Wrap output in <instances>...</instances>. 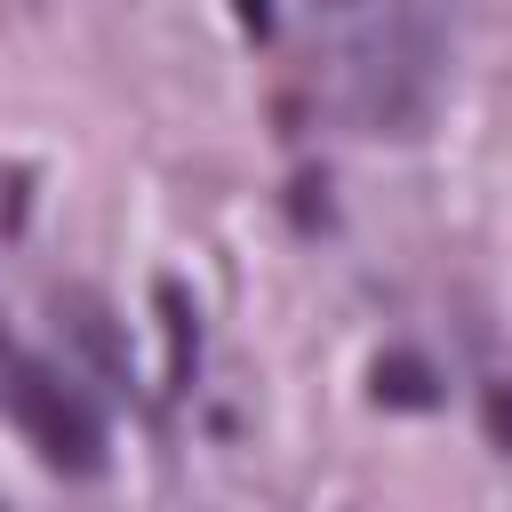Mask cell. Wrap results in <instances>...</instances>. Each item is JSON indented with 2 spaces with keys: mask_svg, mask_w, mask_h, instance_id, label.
<instances>
[{
  "mask_svg": "<svg viewBox=\"0 0 512 512\" xmlns=\"http://www.w3.org/2000/svg\"><path fill=\"white\" fill-rule=\"evenodd\" d=\"M240 24L264 40V32H272V0H240Z\"/></svg>",
  "mask_w": 512,
  "mask_h": 512,
  "instance_id": "52a82bcc",
  "label": "cell"
},
{
  "mask_svg": "<svg viewBox=\"0 0 512 512\" xmlns=\"http://www.w3.org/2000/svg\"><path fill=\"white\" fill-rule=\"evenodd\" d=\"M448 48H456V40H440L432 24L384 8V16L360 32V48H352V120H360V136H392V144L424 136L432 112H440Z\"/></svg>",
  "mask_w": 512,
  "mask_h": 512,
  "instance_id": "6da1fadb",
  "label": "cell"
},
{
  "mask_svg": "<svg viewBox=\"0 0 512 512\" xmlns=\"http://www.w3.org/2000/svg\"><path fill=\"white\" fill-rule=\"evenodd\" d=\"M0 400H8V416L24 424V440L40 448L48 472H72V480L104 472V424H96V408H88L48 360L0 344Z\"/></svg>",
  "mask_w": 512,
  "mask_h": 512,
  "instance_id": "7a4b0ae2",
  "label": "cell"
},
{
  "mask_svg": "<svg viewBox=\"0 0 512 512\" xmlns=\"http://www.w3.org/2000/svg\"><path fill=\"white\" fill-rule=\"evenodd\" d=\"M56 328L88 360V376H104L112 392H128V328L112 320V304L96 288H56Z\"/></svg>",
  "mask_w": 512,
  "mask_h": 512,
  "instance_id": "3957f363",
  "label": "cell"
},
{
  "mask_svg": "<svg viewBox=\"0 0 512 512\" xmlns=\"http://www.w3.org/2000/svg\"><path fill=\"white\" fill-rule=\"evenodd\" d=\"M480 424H488L496 456H512V376H504V368H496V376L480 384Z\"/></svg>",
  "mask_w": 512,
  "mask_h": 512,
  "instance_id": "8992f818",
  "label": "cell"
},
{
  "mask_svg": "<svg viewBox=\"0 0 512 512\" xmlns=\"http://www.w3.org/2000/svg\"><path fill=\"white\" fill-rule=\"evenodd\" d=\"M368 392H376L384 408H432V400H440V368H432L424 352H376Z\"/></svg>",
  "mask_w": 512,
  "mask_h": 512,
  "instance_id": "5b68a950",
  "label": "cell"
},
{
  "mask_svg": "<svg viewBox=\"0 0 512 512\" xmlns=\"http://www.w3.org/2000/svg\"><path fill=\"white\" fill-rule=\"evenodd\" d=\"M152 304H160V328H168V392H184L192 368H200V312L176 280H152Z\"/></svg>",
  "mask_w": 512,
  "mask_h": 512,
  "instance_id": "277c9868",
  "label": "cell"
}]
</instances>
